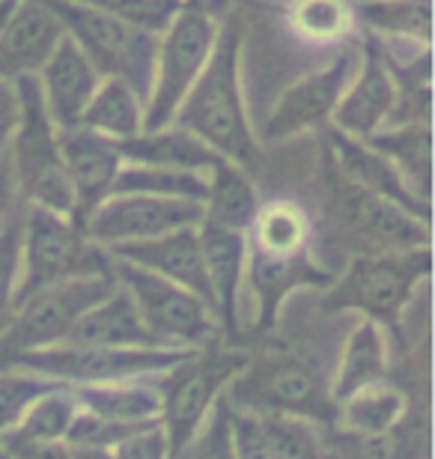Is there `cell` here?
Masks as SVG:
<instances>
[{
    "label": "cell",
    "mask_w": 435,
    "mask_h": 459,
    "mask_svg": "<svg viewBox=\"0 0 435 459\" xmlns=\"http://www.w3.org/2000/svg\"><path fill=\"white\" fill-rule=\"evenodd\" d=\"M387 364H391L387 332L378 323H373V319H361L346 337L344 352H340L337 361V373L328 385L335 406L344 397H349V394L387 379Z\"/></svg>",
    "instance_id": "27"
},
{
    "label": "cell",
    "mask_w": 435,
    "mask_h": 459,
    "mask_svg": "<svg viewBox=\"0 0 435 459\" xmlns=\"http://www.w3.org/2000/svg\"><path fill=\"white\" fill-rule=\"evenodd\" d=\"M355 51H344L326 69L313 72V75L301 78L299 84L286 90L263 126L265 141H290V137L326 126L331 114H335L346 84L355 75Z\"/></svg>",
    "instance_id": "14"
},
{
    "label": "cell",
    "mask_w": 435,
    "mask_h": 459,
    "mask_svg": "<svg viewBox=\"0 0 435 459\" xmlns=\"http://www.w3.org/2000/svg\"><path fill=\"white\" fill-rule=\"evenodd\" d=\"M331 143V164L337 168V173L344 179H349L352 186L367 188L373 195L391 200V204L403 206L405 212H412L414 218H421L423 224H430V204L421 200L414 191L405 186V179L396 173V168L385 159L382 152H376L367 141L337 132L328 134Z\"/></svg>",
    "instance_id": "20"
},
{
    "label": "cell",
    "mask_w": 435,
    "mask_h": 459,
    "mask_svg": "<svg viewBox=\"0 0 435 459\" xmlns=\"http://www.w3.org/2000/svg\"><path fill=\"white\" fill-rule=\"evenodd\" d=\"M0 459H9V456H6V454H4V451H0Z\"/></svg>",
    "instance_id": "48"
},
{
    "label": "cell",
    "mask_w": 435,
    "mask_h": 459,
    "mask_svg": "<svg viewBox=\"0 0 435 459\" xmlns=\"http://www.w3.org/2000/svg\"><path fill=\"white\" fill-rule=\"evenodd\" d=\"M191 459H236L233 447V429H230V403L221 397L206 418V424L200 427V433L194 436L188 445Z\"/></svg>",
    "instance_id": "39"
},
{
    "label": "cell",
    "mask_w": 435,
    "mask_h": 459,
    "mask_svg": "<svg viewBox=\"0 0 435 459\" xmlns=\"http://www.w3.org/2000/svg\"><path fill=\"white\" fill-rule=\"evenodd\" d=\"M358 15L378 36L405 42L430 39V0H361Z\"/></svg>",
    "instance_id": "33"
},
{
    "label": "cell",
    "mask_w": 435,
    "mask_h": 459,
    "mask_svg": "<svg viewBox=\"0 0 435 459\" xmlns=\"http://www.w3.org/2000/svg\"><path fill=\"white\" fill-rule=\"evenodd\" d=\"M78 409L101 418L128 420V424H161V388L159 376H137V379L69 385Z\"/></svg>",
    "instance_id": "24"
},
{
    "label": "cell",
    "mask_w": 435,
    "mask_h": 459,
    "mask_svg": "<svg viewBox=\"0 0 435 459\" xmlns=\"http://www.w3.org/2000/svg\"><path fill=\"white\" fill-rule=\"evenodd\" d=\"M233 409L254 415L304 418L317 427L335 424V400L317 370L286 349L251 352L224 391Z\"/></svg>",
    "instance_id": "5"
},
{
    "label": "cell",
    "mask_w": 435,
    "mask_h": 459,
    "mask_svg": "<svg viewBox=\"0 0 435 459\" xmlns=\"http://www.w3.org/2000/svg\"><path fill=\"white\" fill-rule=\"evenodd\" d=\"M18 119V96L15 87H9V81H0V161H4V150L9 146Z\"/></svg>",
    "instance_id": "43"
},
{
    "label": "cell",
    "mask_w": 435,
    "mask_h": 459,
    "mask_svg": "<svg viewBox=\"0 0 435 459\" xmlns=\"http://www.w3.org/2000/svg\"><path fill=\"white\" fill-rule=\"evenodd\" d=\"M81 4L96 6L101 13L119 18V22L137 27V30L159 36L170 27L182 0H81Z\"/></svg>",
    "instance_id": "37"
},
{
    "label": "cell",
    "mask_w": 435,
    "mask_h": 459,
    "mask_svg": "<svg viewBox=\"0 0 435 459\" xmlns=\"http://www.w3.org/2000/svg\"><path fill=\"white\" fill-rule=\"evenodd\" d=\"M110 269H114L119 287H126L128 296L135 299L146 328L161 346L200 349L221 337L218 319L206 301L179 283L150 269H141L135 263L114 260V256H110Z\"/></svg>",
    "instance_id": "11"
},
{
    "label": "cell",
    "mask_w": 435,
    "mask_h": 459,
    "mask_svg": "<svg viewBox=\"0 0 435 459\" xmlns=\"http://www.w3.org/2000/svg\"><path fill=\"white\" fill-rule=\"evenodd\" d=\"M394 75L387 69L385 51L378 48L376 39H370L361 72L355 75V81L346 84L331 119H335L344 134L367 141L370 134L382 128L385 117L394 105Z\"/></svg>",
    "instance_id": "21"
},
{
    "label": "cell",
    "mask_w": 435,
    "mask_h": 459,
    "mask_svg": "<svg viewBox=\"0 0 435 459\" xmlns=\"http://www.w3.org/2000/svg\"><path fill=\"white\" fill-rule=\"evenodd\" d=\"M114 459H170V447L168 438H164L161 424L146 427L141 433L128 436L126 442H119L114 451H110Z\"/></svg>",
    "instance_id": "42"
},
{
    "label": "cell",
    "mask_w": 435,
    "mask_h": 459,
    "mask_svg": "<svg viewBox=\"0 0 435 459\" xmlns=\"http://www.w3.org/2000/svg\"><path fill=\"white\" fill-rule=\"evenodd\" d=\"M248 355L251 352L242 349V343H230L218 337V341L194 349L185 361L159 376L161 429L168 438L170 459L188 451V445L206 424L215 403L224 397L227 385L245 367Z\"/></svg>",
    "instance_id": "3"
},
{
    "label": "cell",
    "mask_w": 435,
    "mask_h": 459,
    "mask_svg": "<svg viewBox=\"0 0 435 459\" xmlns=\"http://www.w3.org/2000/svg\"><path fill=\"white\" fill-rule=\"evenodd\" d=\"M230 429H233L236 459H274L272 445H268L265 436L263 415L230 406Z\"/></svg>",
    "instance_id": "40"
},
{
    "label": "cell",
    "mask_w": 435,
    "mask_h": 459,
    "mask_svg": "<svg viewBox=\"0 0 435 459\" xmlns=\"http://www.w3.org/2000/svg\"><path fill=\"white\" fill-rule=\"evenodd\" d=\"M409 397L387 379L349 394L335 406V424L346 438H378L403 427Z\"/></svg>",
    "instance_id": "26"
},
{
    "label": "cell",
    "mask_w": 435,
    "mask_h": 459,
    "mask_svg": "<svg viewBox=\"0 0 435 459\" xmlns=\"http://www.w3.org/2000/svg\"><path fill=\"white\" fill-rule=\"evenodd\" d=\"M176 459H191V454H188V451H182V454H179V456H176Z\"/></svg>",
    "instance_id": "47"
},
{
    "label": "cell",
    "mask_w": 435,
    "mask_h": 459,
    "mask_svg": "<svg viewBox=\"0 0 435 459\" xmlns=\"http://www.w3.org/2000/svg\"><path fill=\"white\" fill-rule=\"evenodd\" d=\"M248 233H251V238H248V251H257L265 256L310 254V238H313L310 218L295 204L260 206Z\"/></svg>",
    "instance_id": "29"
},
{
    "label": "cell",
    "mask_w": 435,
    "mask_h": 459,
    "mask_svg": "<svg viewBox=\"0 0 435 459\" xmlns=\"http://www.w3.org/2000/svg\"><path fill=\"white\" fill-rule=\"evenodd\" d=\"M51 379L45 376H36V373H27V370H15V367H6L0 373V433L9 429L18 420V415L27 409V403L33 397H39L42 391H48Z\"/></svg>",
    "instance_id": "38"
},
{
    "label": "cell",
    "mask_w": 435,
    "mask_h": 459,
    "mask_svg": "<svg viewBox=\"0 0 435 459\" xmlns=\"http://www.w3.org/2000/svg\"><path fill=\"white\" fill-rule=\"evenodd\" d=\"M57 143H60L63 168H66L72 188H75V200H78L75 224L81 227L92 209L105 197H110L114 179L119 168H123V155H119L117 141H110V137L99 132H90L84 126L57 132Z\"/></svg>",
    "instance_id": "17"
},
{
    "label": "cell",
    "mask_w": 435,
    "mask_h": 459,
    "mask_svg": "<svg viewBox=\"0 0 435 459\" xmlns=\"http://www.w3.org/2000/svg\"><path fill=\"white\" fill-rule=\"evenodd\" d=\"M203 265L215 299V319L221 337L230 343H242V325H239V296L248 272V233L224 227L212 218L197 224Z\"/></svg>",
    "instance_id": "15"
},
{
    "label": "cell",
    "mask_w": 435,
    "mask_h": 459,
    "mask_svg": "<svg viewBox=\"0 0 435 459\" xmlns=\"http://www.w3.org/2000/svg\"><path fill=\"white\" fill-rule=\"evenodd\" d=\"M248 278H251L254 296H257V332H272L277 323V310L283 299L295 290L313 287L326 290L335 274L319 269L310 260V254L299 256H265L257 251H248Z\"/></svg>",
    "instance_id": "22"
},
{
    "label": "cell",
    "mask_w": 435,
    "mask_h": 459,
    "mask_svg": "<svg viewBox=\"0 0 435 459\" xmlns=\"http://www.w3.org/2000/svg\"><path fill=\"white\" fill-rule=\"evenodd\" d=\"M114 287V269H108L48 283L18 301L6 328L0 332V370L22 352L66 343L78 319Z\"/></svg>",
    "instance_id": "7"
},
{
    "label": "cell",
    "mask_w": 435,
    "mask_h": 459,
    "mask_svg": "<svg viewBox=\"0 0 435 459\" xmlns=\"http://www.w3.org/2000/svg\"><path fill=\"white\" fill-rule=\"evenodd\" d=\"M66 33L42 0H18L13 18L0 30V81L39 75Z\"/></svg>",
    "instance_id": "19"
},
{
    "label": "cell",
    "mask_w": 435,
    "mask_h": 459,
    "mask_svg": "<svg viewBox=\"0 0 435 459\" xmlns=\"http://www.w3.org/2000/svg\"><path fill=\"white\" fill-rule=\"evenodd\" d=\"M215 36L218 30L209 13V0H182L179 13L161 33L159 54H155V78L152 93L146 99L144 132L170 126L176 108L182 105L185 93L206 66Z\"/></svg>",
    "instance_id": "10"
},
{
    "label": "cell",
    "mask_w": 435,
    "mask_h": 459,
    "mask_svg": "<svg viewBox=\"0 0 435 459\" xmlns=\"http://www.w3.org/2000/svg\"><path fill=\"white\" fill-rule=\"evenodd\" d=\"M66 343L87 346H161L146 328L141 310L126 287H117L105 299L96 301L72 328Z\"/></svg>",
    "instance_id": "25"
},
{
    "label": "cell",
    "mask_w": 435,
    "mask_h": 459,
    "mask_svg": "<svg viewBox=\"0 0 435 459\" xmlns=\"http://www.w3.org/2000/svg\"><path fill=\"white\" fill-rule=\"evenodd\" d=\"M39 75L45 108H48L57 132L81 126L84 108L99 87V72L69 33L60 36L57 48L51 51V57L39 69Z\"/></svg>",
    "instance_id": "18"
},
{
    "label": "cell",
    "mask_w": 435,
    "mask_h": 459,
    "mask_svg": "<svg viewBox=\"0 0 435 459\" xmlns=\"http://www.w3.org/2000/svg\"><path fill=\"white\" fill-rule=\"evenodd\" d=\"M75 415H78L75 394H72L69 385L57 382L27 403V409L4 433H18L30 438H66Z\"/></svg>",
    "instance_id": "32"
},
{
    "label": "cell",
    "mask_w": 435,
    "mask_h": 459,
    "mask_svg": "<svg viewBox=\"0 0 435 459\" xmlns=\"http://www.w3.org/2000/svg\"><path fill=\"white\" fill-rule=\"evenodd\" d=\"M110 269V256L96 245L72 218L57 215L42 206L24 209V233H22V272H18L15 305L30 292L48 287V283L78 278V274H96ZM13 305V310H15Z\"/></svg>",
    "instance_id": "8"
},
{
    "label": "cell",
    "mask_w": 435,
    "mask_h": 459,
    "mask_svg": "<svg viewBox=\"0 0 435 459\" xmlns=\"http://www.w3.org/2000/svg\"><path fill=\"white\" fill-rule=\"evenodd\" d=\"M9 204H13V197H9V182H6L4 168H0V221H4V215H6Z\"/></svg>",
    "instance_id": "45"
},
{
    "label": "cell",
    "mask_w": 435,
    "mask_h": 459,
    "mask_svg": "<svg viewBox=\"0 0 435 459\" xmlns=\"http://www.w3.org/2000/svg\"><path fill=\"white\" fill-rule=\"evenodd\" d=\"M203 209H206L203 218L248 233L257 218V209H260V200H257L251 179L239 164L221 161L218 168L209 170V191Z\"/></svg>",
    "instance_id": "30"
},
{
    "label": "cell",
    "mask_w": 435,
    "mask_h": 459,
    "mask_svg": "<svg viewBox=\"0 0 435 459\" xmlns=\"http://www.w3.org/2000/svg\"><path fill=\"white\" fill-rule=\"evenodd\" d=\"M72 459H114L110 451H101V447H72Z\"/></svg>",
    "instance_id": "44"
},
{
    "label": "cell",
    "mask_w": 435,
    "mask_h": 459,
    "mask_svg": "<svg viewBox=\"0 0 435 459\" xmlns=\"http://www.w3.org/2000/svg\"><path fill=\"white\" fill-rule=\"evenodd\" d=\"M290 24L308 42H344L352 27V6L349 0H292Z\"/></svg>",
    "instance_id": "34"
},
{
    "label": "cell",
    "mask_w": 435,
    "mask_h": 459,
    "mask_svg": "<svg viewBox=\"0 0 435 459\" xmlns=\"http://www.w3.org/2000/svg\"><path fill=\"white\" fill-rule=\"evenodd\" d=\"M0 451L9 459H72L66 438H30L18 433H0Z\"/></svg>",
    "instance_id": "41"
},
{
    "label": "cell",
    "mask_w": 435,
    "mask_h": 459,
    "mask_svg": "<svg viewBox=\"0 0 435 459\" xmlns=\"http://www.w3.org/2000/svg\"><path fill=\"white\" fill-rule=\"evenodd\" d=\"M15 6H18V0H0V30H4L6 22H9V18H13Z\"/></svg>",
    "instance_id": "46"
},
{
    "label": "cell",
    "mask_w": 435,
    "mask_h": 459,
    "mask_svg": "<svg viewBox=\"0 0 435 459\" xmlns=\"http://www.w3.org/2000/svg\"><path fill=\"white\" fill-rule=\"evenodd\" d=\"M432 272V251H387V254H355L346 272L335 278L322 292V310H355L373 319L385 332H396L409 301Z\"/></svg>",
    "instance_id": "2"
},
{
    "label": "cell",
    "mask_w": 435,
    "mask_h": 459,
    "mask_svg": "<svg viewBox=\"0 0 435 459\" xmlns=\"http://www.w3.org/2000/svg\"><path fill=\"white\" fill-rule=\"evenodd\" d=\"M81 126L110 137V141H128L144 132V102L123 81L105 78L99 81L96 93L87 102Z\"/></svg>",
    "instance_id": "31"
},
{
    "label": "cell",
    "mask_w": 435,
    "mask_h": 459,
    "mask_svg": "<svg viewBox=\"0 0 435 459\" xmlns=\"http://www.w3.org/2000/svg\"><path fill=\"white\" fill-rule=\"evenodd\" d=\"M331 164V159H328ZM331 195L340 215V224L361 251L358 254H387V251H414L430 247V224L405 212L403 206L373 195L367 188L352 186L331 164Z\"/></svg>",
    "instance_id": "12"
},
{
    "label": "cell",
    "mask_w": 435,
    "mask_h": 459,
    "mask_svg": "<svg viewBox=\"0 0 435 459\" xmlns=\"http://www.w3.org/2000/svg\"><path fill=\"white\" fill-rule=\"evenodd\" d=\"M123 161L144 164V168H170V170H197L209 173L227 161L218 150H212L197 134L185 132L179 126H161L152 132H141L128 141H117Z\"/></svg>",
    "instance_id": "23"
},
{
    "label": "cell",
    "mask_w": 435,
    "mask_h": 459,
    "mask_svg": "<svg viewBox=\"0 0 435 459\" xmlns=\"http://www.w3.org/2000/svg\"><path fill=\"white\" fill-rule=\"evenodd\" d=\"M42 4L57 15L63 30L87 54L99 78L123 81L128 90H135L141 102L150 99L155 54H159L152 33L137 30V27L119 22L96 6L81 4V0H42Z\"/></svg>",
    "instance_id": "6"
},
{
    "label": "cell",
    "mask_w": 435,
    "mask_h": 459,
    "mask_svg": "<svg viewBox=\"0 0 435 459\" xmlns=\"http://www.w3.org/2000/svg\"><path fill=\"white\" fill-rule=\"evenodd\" d=\"M367 143L373 146L376 152H382L396 168V173L405 179V186H409L421 200L430 204L432 155H430V126L427 123L378 128V132L367 137Z\"/></svg>",
    "instance_id": "28"
},
{
    "label": "cell",
    "mask_w": 435,
    "mask_h": 459,
    "mask_svg": "<svg viewBox=\"0 0 435 459\" xmlns=\"http://www.w3.org/2000/svg\"><path fill=\"white\" fill-rule=\"evenodd\" d=\"M206 215L200 200L161 195H110L84 218V233L101 247L144 242L179 227H197Z\"/></svg>",
    "instance_id": "13"
},
{
    "label": "cell",
    "mask_w": 435,
    "mask_h": 459,
    "mask_svg": "<svg viewBox=\"0 0 435 459\" xmlns=\"http://www.w3.org/2000/svg\"><path fill=\"white\" fill-rule=\"evenodd\" d=\"M194 349L182 346H87V343H57L15 355L6 367L45 376L63 385H92L137 379V376H161ZM4 367V370H6Z\"/></svg>",
    "instance_id": "9"
},
{
    "label": "cell",
    "mask_w": 435,
    "mask_h": 459,
    "mask_svg": "<svg viewBox=\"0 0 435 459\" xmlns=\"http://www.w3.org/2000/svg\"><path fill=\"white\" fill-rule=\"evenodd\" d=\"M18 119L13 128V179L24 191L27 204L51 209L75 221L78 200L63 168L57 126L45 108V96L36 75L15 78Z\"/></svg>",
    "instance_id": "4"
},
{
    "label": "cell",
    "mask_w": 435,
    "mask_h": 459,
    "mask_svg": "<svg viewBox=\"0 0 435 459\" xmlns=\"http://www.w3.org/2000/svg\"><path fill=\"white\" fill-rule=\"evenodd\" d=\"M22 233H24V209L9 204L4 221H0V332L6 328L15 305L18 272H22Z\"/></svg>",
    "instance_id": "35"
},
{
    "label": "cell",
    "mask_w": 435,
    "mask_h": 459,
    "mask_svg": "<svg viewBox=\"0 0 435 459\" xmlns=\"http://www.w3.org/2000/svg\"><path fill=\"white\" fill-rule=\"evenodd\" d=\"M108 256L114 260L135 263L141 269H150L161 278L179 283L197 299L209 305L215 314V299H212V287L206 278V265H203V247H200V233L197 227H179L170 230L164 236L144 238V242H123L105 247Z\"/></svg>",
    "instance_id": "16"
},
{
    "label": "cell",
    "mask_w": 435,
    "mask_h": 459,
    "mask_svg": "<svg viewBox=\"0 0 435 459\" xmlns=\"http://www.w3.org/2000/svg\"><path fill=\"white\" fill-rule=\"evenodd\" d=\"M239 54H242V30H239V18H230L215 36L200 78L185 93L170 123L197 134L242 170H254L260 164V146L248 126Z\"/></svg>",
    "instance_id": "1"
},
{
    "label": "cell",
    "mask_w": 435,
    "mask_h": 459,
    "mask_svg": "<svg viewBox=\"0 0 435 459\" xmlns=\"http://www.w3.org/2000/svg\"><path fill=\"white\" fill-rule=\"evenodd\" d=\"M274 459H322L319 427L304 418L263 415Z\"/></svg>",
    "instance_id": "36"
}]
</instances>
